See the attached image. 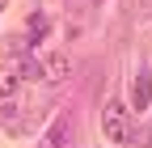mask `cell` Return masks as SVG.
I'll list each match as a JSON object with an SVG mask.
<instances>
[{
  "label": "cell",
  "mask_w": 152,
  "mask_h": 148,
  "mask_svg": "<svg viewBox=\"0 0 152 148\" xmlns=\"http://www.w3.org/2000/svg\"><path fill=\"white\" fill-rule=\"evenodd\" d=\"M102 131H106V140H114V144H131V119H127V106H123V102H106V110H102Z\"/></svg>",
  "instance_id": "6da1fadb"
},
{
  "label": "cell",
  "mask_w": 152,
  "mask_h": 148,
  "mask_svg": "<svg viewBox=\"0 0 152 148\" xmlns=\"http://www.w3.org/2000/svg\"><path fill=\"white\" fill-rule=\"evenodd\" d=\"M38 72H42V81H47V85H64V81L72 76V59H68L64 51H51L47 59L38 64Z\"/></svg>",
  "instance_id": "7a4b0ae2"
},
{
  "label": "cell",
  "mask_w": 152,
  "mask_h": 148,
  "mask_svg": "<svg viewBox=\"0 0 152 148\" xmlns=\"http://www.w3.org/2000/svg\"><path fill=\"white\" fill-rule=\"evenodd\" d=\"M152 102V68H140V76L131 81V110H148Z\"/></svg>",
  "instance_id": "3957f363"
},
{
  "label": "cell",
  "mask_w": 152,
  "mask_h": 148,
  "mask_svg": "<svg viewBox=\"0 0 152 148\" xmlns=\"http://www.w3.org/2000/svg\"><path fill=\"white\" fill-rule=\"evenodd\" d=\"M17 89H21V72L13 64H4L0 68V97H17Z\"/></svg>",
  "instance_id": "277c9868"
},
{
  "label": "cell",
  "mask_w": 152,
  "mask_h": 148,
  "mask_svg": "<svg viewBox=\"0 0 152 148\" xmlns=\"http://www.w3.org/2000/svg\"><path fill=\"white\" fill-rule=\"evenodd\" d=\"M64 140H68V119H55L47 140H42V148H64Z\"/></svg>",
  "instance_id": "5b68a950"
},
{
  "label": "cell",
  "mask_w": 152,
  "mask_h": 148,
  "mask_svg": "<svg viewBox=\"0 0 152 148\" xmlns=\"http://www.w3.org/2000/svg\"><path fill=\"white\" fill-rule=\"evenodd\" d=\"M17 119V97H0V123H13Z\"/></svg>",
  "instance_id": "8992f818"
},
{
  "label": "cell",
  "mask_w": 152,
  "mask_h": 148,
  "mask_svg": "<svg viewBox=\"0 0 152 148\" xmlns=\"http://www.w3.org/2000/svg\"><path fill=\"white\" fill-rule=\"evenodd\" d=\"M0 4H4V0H0Z\"/></svg>",
  "instance_id": "52a82bcc"
}]
</instances>
